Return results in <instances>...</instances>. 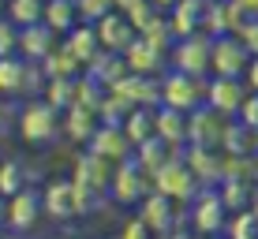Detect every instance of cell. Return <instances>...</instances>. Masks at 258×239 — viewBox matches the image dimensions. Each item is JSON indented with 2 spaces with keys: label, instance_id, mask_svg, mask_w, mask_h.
Masks as SVG:
<instances>
[{
  "label": "cell",
  "instance_id": "obj_1",
  "mask_svg": "<svg viewBox=\"0 0 258 239\" xmlns=\"http://www.w3.org/2000/svg\"><path fill=\"white\" fill-rule=\"evenodd\" d=\"M60 131H64V112L52 109L45 97H34V101L23 105V112H19V135H23V142L49 146Z\"/></svg>",
  "mask_w": 258,
  "mask_h": 239
},
{
  "label": "cell",
  "instance_id": "obj_2",
  "mask_svg": "<svg viewBox=\"0 0 258 239\" xmlns=\"http://www.w3.org/2000/svg\"><path fill=\"white\" fill-rule=\"evenodd\" d=\"M206 83L210 78H195V75H183L176 67H168L161 75V105L168 109H180V112H195L206 105Z\"/></svg>",
  "mask_w": 258,
  "mask_h": 239
},
{
  "label": "cell",
  "instance_id": "obj_3",
  "mask_svg": "<svg viewBox=\"0 0 258 239\" xmlns=\"http://www.w3.org/2000/svg\"><path fill=\"white\" fill-rule=\"evenodd\" d=\"M228 217L232 213L225 209V198H221L217 187H202L199 198H195L191 209H187V224H191V232H199V235H225Z\"/></svg>",
  "mask_w": 258,
  "mask_h": 239
},
{
  "label": "cell",
  "instance_id": "obj_4",
  "mask_svg": "<svg viewBox=\"0 0 258 239\" xmlns=\"http://www.w3.org/2000/svg\"><path fill=\"white\" fill-rule=\"evenodd\" d=\"M210 52H213V38L206 30L191 34V38H180L168 52V67L183 75H195V78H206L210 75Z\"/></svg>",
  "mask_w": 258,
  "mask_h": 239
},
{
  "label": "cell",
  "instance_id": "obj_5",
  "mask_svg": "<svg viewBox=\"0 0 258 239\" xmlns=\"http://www.w3.org/2000/svg\"><path fill=\"white\" fill-rule=\"evenodd\" d=\"M154 191L165 194V198H172V202H180V206H191V202L199 198L202 183L195 180V172L187 168V161H183V153H180L154 176Z\"/></svg>",
  "mask_w": 258,
  "mask_h": 239
},
{
  "label": "cell",
  "instance_id": "obj_6",
  "mask_svg": "<svg viewBox=\"0 0 258 239\" xmlns=\"http://www.w3.org/2000/svg\"><path fill=\"white\" fill-rule=\"evenodd\" d=\"M251 49L236 38V34H221L213 38V52H210V75L221 78H243L247 67H251Z\"/></svg>",
  "mask_w": 258,
  "mask_h": 239
},
{
  "label": "cell",
  "instance_id": "obj_7",
  "mask_svg": "<svg viewBox=\"0 0 258 239\" xmlns=\"http://www.w3.org/2000/svg\"><path fill=\"white\" fill-rule=\"evenodd\" d=\"M150 191H154V176H146L135 161L116 165L112 183H109V198L112 202H120V206H139Z\"/></svg>",
  "mask_w": 258,
  "mask_h": 239
},
{
  "label": "cell",
  "instance_id": "obj_8",
  "mask_svg": "<svg viewBox=\"0 0 258 239\" xmlns=\"http://www.w3.org/2000/svg\"><path fill=\"white\" fill-rule=\"evenodd\" d=\"M139 217L146 220V228L154 235H165V232H176V228L187 224V213H180V202L165 198V194L150 191L146 198L139 202Z\"/></svg>",
  "mask_w": 258,
  "mask_h": 239
},
{
  "label": "cell",
  "instance_id": "obj_9",
  "mask_svg": "<svg viewBox=\"0 0 258 239\" xmlns=\"http://www.w3.org/2000/svg\"><path fill=\"white\" fill-rule=\"evenodd\" d=\"M41 217H45V209H41V191L38 187H23L19 194L8 198L4 228H8V232H30Z\"/></svg>",
  "mask_w": 258,
  "mask_h": 239
},
{
  "label": "cell",
  "instance_id": "obj_10",
  "mask_svg": "<svg viewBox=\"0 0 258 239\" xmlns=\"http://www.w3.org/2000/svg\"><path fill=\"white\" fill-rule=\"evenodd\" d=\"M112 172H116V165L105 161V157H97V153H90V149H83V153L75 157V165H71V180H75L79 187L97 191V194H109Z\"/></svg>",
  "mask_w": 258,
  "mask_h": 239
},
{
  "label": "cell",
  "instance_id": "obj_11",
  "mask_svg": "<svg viewBox=\"0 0 258 239\" xmlns=\"http://www.w3.org/2000/svg\"><path fill=\"white\" fill-rule=\"evenodd\" d=\"M41 209L52 220H71L79 217V202H75V180L71 176H56V180L45 183L41 191Z\"/></svg>",
  "mask_w": 258,
  "mask_h": 239
},
{
  "label": "cell",
  "instance_id": "obj_12",
  "mask_svg": "<svg viewBox=\"0 0 258 239\" xmlns=\"http://www.w3.org/2000/svg\"><path fill=\"white\" fill-rule=\"evenodd\" d=\"M183 161L195 172V180L202 187H221L225 180V153L213 146H183Z\"/></svg>",
  "mask_w": 258,
  "mask_h": 239
},
{
  "label": "cell",
  "instance_id": "obj_13",
  "mask_svg": "<svg viewBox=\"0 0 258 239\" xmlns=\"http://www.w3.org/2000/svg\"><path fill=\"white\" fill-rule=\"evenodd\" d=\"M247 83L243 78H221V75H210L206 83V105L210 109H217L221 116H236L239 105L247 101Z\"/></svg>",
  "mask_w": 258,
  "mask_h": 239
},
{
  "label": "cell",
  "instance_id": "obj_14",
  "mask_svg": "<svg viewBox=\"0 0 258 239\" xmlns=\"http://www.w3.org/2000/svg\"><path fill=\"white\" fill-rule=\"evenodd\" d=\"M228 120H236V116H221V112L210 109V105L195 109L191 112V142L187 146H213V149H221L225 131H228Z\"/></svg>",
  "mask_w": 258,
  "mask_h": 239
},
{
  "label": "cell",
  "instance_id": "obj_15",
  "mask_svg": "<svg viewBox=\"0 0 258 239\" xmlns=\"http://www.w3.org/2000/svg\"><path fill=\"white\" fill-rule=\"evenodd\" d=\"M94 30H97V38H101L105 52H120V56H123L131 45H135V38H139L135 23H131L123 12H109L105 19L94 23Z\"/></svg>",
  "mask_w": 258,
  "mask_h": 239
},
{
  "label": "cell",
  "instance_id": "obj_16",
  "mask_svg": "<svg viewBox=\"0 0 258 239\" xmlns=\"http://www.w3.org/2000/svg\"><path fill=\"white\" fill-rule=\"evenodd\" d=\"M86 149L97 153V157H105V161H112V165H123V161H131V149H135V146H131V138H127V131H123V127L101 123Z\"/></svg>",
  "mask_w": 258,
  "mask_h": 239
},
{
  "label": "cell",
  "instance_id": "obj_17",
  "mask_svg": "<svg viewBox=\"0 0 258 239\" xmlns=\"http://www.w3.org/2000/svg\"><path fill=\"white\" fill-rule=\"evenodd\" d=\"M247 23V15L239 12L236 0H210L206 15H202V30L210 38H221V34H239V26Z\"/></svg>",
  "mask_w": 258,
  "mask_h": 239
},
{
  "label": "cell",
  "instance_id": "obj_18",
  "mask_svg": "<svg viewBox=\"0 0 258 239\" xmlns=\"http://www.w3.org/2000/svg\"><path fill=\"white\" fill-rule=\"evenodd\" d=\"M123 60H127V71H131V75H150V78H157V75H165L168 52L157 49L154 41H146V38H135V45L123 52Z\"/></svg>",
  "mask_w": 258,
  "mask_h": 239
},
{
  "label": "cell",
  "instance_id": "obj_19",
  "mask_svg": "<svg viewBox=\"0 0 258 239\" xmlns=\"http://www.w3.org/2000/svg\"><path fill=\"white\" fill-rule=\"evenodd\" d=\"M60 45H64V49L71 52V56H75L79 64H83V71H86V67H90L94 60L105 52L101 38H97V30H94V23H79L71 34H64V41H60Z\"/></svg>",
  "mask_w": 258,
  "mask_h": 239
},
{
  "label": "cell",
  "instance_id": "obj_20",
  "mask_svg": "<svg viewBox=\"0 0 258 239\" xmlns=\"http://www.w3.org/2000/svg\"><path fill=\"white\" fill-rule=\"evenodd\" d=\"M56 38H60V34L49 30L45 23L23 26V30H19V56H23V60H34V64H41V60H45L49 52L60 45Z\"/></svg>",
  "mask_w": 258,
  "mask_h": 239
},
{
  "label": "cell",
  "instance_id": "obj_21",
  "mask_svg": "<svg viewBox=\"0 0 258 239\" xmlns=\"http://www.w3.org/2000/svg\"><path fill=\"white\" fill-rule=\"evenodd\" d=\"M157 138H165L168 146L183 149L191 142V112L168 109V105H157Z\"/></svg>",
  "mask_w": 258,
  "mask_h": 239
},
{
  "label": "cell",
  "instance_id": "obj_22",
  "mask_svg": "<svg viewBox=\"0 0 258 239\" xmlns=\"http://www.w3.org/2000/svg\"><path fill=\"white\" fill-rule=\"evenodd\" d=\"M97 127H101V116H97L94 109H86V105H71L64 112V135L71 142H79V146H90Z\"/></svg>",
  "mask_w": 258,
  "mask_h": 239
},
{
  "label": "cell",
  "instance_id": "obj_23",
  "mask_svg": "<svg viewBox=\"0 0 258 239\" xmlns=\"http://www.w3.org/2000/svg\"><path fill=\"white\" fill-rule=\"evenodd\" d=\"M202 15H206V4H195V0H180V4L168 12V30L172 38H191V34L202 30Z\"/></svg>",
  "mask_w": 258,
  "mask_h": 239
},
{
  "label": "cell",
  "instance_id": "obj_24",
  "mask_svg": "<svg viewBox=\"0 0 258 239\" xmlns=\"http://www.w3.org/2000/svg\"><path fill=\"white\" fill-rule=\"evenodd\" d=\"M26 83H30V60H0V97H26Z\"/></svg>",
  "mask_w": 258,
  "mask_h": 239
},
{
  "label": "cell",
  "instance_id": "obj_25",
  "mask_svg": "<svg viewBox=\"0 0 258 239\" xmlns=\"http://www.w3.org/2000/svg\"><path fill=\"white\" fill-rule=\"evenodd\" d=\"M180 153H183V149L168 146L165 138H150V142H142V146L135 149V165H139L146 176H157L168 161H172V157H180Z\"/></svg>",
  "mask_w": 258,
  "mask_h": 239
},
{
  "label": "cell",
  "instance_id": "obj_26",
  "mask_svg": "<svg viewBox=\"0 0 258 239\" xmlns=\"http://www.w3.org/2000/svg\"><path fill=\"white\" fill-rule=\"evenodd\" d=\"M123 131H127L131 146H142L150 142V138H157V109H146V105H139V109H131V116L123 120Z\"/></svg>",
  "mask_w": 258,
  "mask_h": 239
},
{
  "label": "cell",
  "instance_id": "obj_27",
  "mask_svg": "<svg viewBox=\"0 0 258 239\" xmlns=\"http://www.w3.org/2000/svg\"><path fill=\"white\" fill-rule=\"evenodd\" d=\"M217 191H221V198H225V209H228V213L251 209L254 198H258V187H254L251 180H225Z\"/></svg>",
  "mask_w": 258,
  "mask_h": 239
},
{
  "label": "cell",
  "instance_id": "obj_28",
  "mask_svg": "<svg viewBox=\"0 0 258 239\" xmlns=\"http://www.w3.org/2000/svg\"><path fill=\"white\" fill-rule=\"evenodd\" d=\"M86 75H94L101 86H109V90H112V86H116L120 78L127 75V60H123L120 52H101V56H97L94 64L86 67Z\"/></svg>",
  "mask_w": 258,
  "mask_h": 239
},
{
  "label": "cell",
  "instance_id": "obj_29",
  "mask_svg": "<svg viewBox=\"0 0 258 239\" xmlns=\"http://www.w3.org/2000/svg\"><path fill=\"white\" fill-rule=\"evenodd\" d=\"M45 26L56 34H71L79 26V8L75 0H45Z\"/></svg>",
  "mask_w": 258,
  "mask_h": 239
},
{
  "label": "cell",
  "instance_id": "obj_30",
  "mask_svg": "<svg viewBox=\"0 0 258 239\" xmlns=\"http://www.w3.org/2000/svg\"><path fill=\"white\" fill-rule=\"evenodd\" d=\"M221 153H232V157H251L254 153V131L239 120H228L225 131V142H221Z\"/></svg>",
  "mask_w": 258,
  "mask_h": 239
},
{
  "label": "cell",
  "instance_id": "obj_31",
  "mask_svg": "<svg viewBox=\"0 0 258 239\" xmlns=\"http://www.w3.org/2000/svg\"><path fill=\"white\" fill-rule=\"evenodd\" d=\"M45 101L52 105V109L68 112L71 105H79V78H49L45 83Z\"/></svg>",
  "mask_w": 258,
  "mask_h": 239
},
{
  "label": "cell",
  "instance_id": "obj_32",
  "mask_svg": "<svg viewBox=\"0 0 258 239\" xmlns=\"http://www.w3.org/2000/svg\"><path fill=\"white\" fill-rule=\"evenodd\" d=\"M41 67H45V75H49V78H79V75H83V64H79V60L71 56L64 45L52 49L49 56L41 60Z\"/></svg>",
  "mask_w": 258,
  "mask_h": 239
},
{
  "label": "cell",
  "instance_id": "obj_33",
  "mask_svg": "<svg viewBox=\"0 0 258 239\" xmlns=\"http://www.w3.org/2000/svg\"><path fill=\"white\" fill-rule=\"evenodd\" d=\"M23 187H30L26 165L15 161V157H4V161H0V194H4V198H12V194H19Z\"/></svg>",
  "mask_w": 258,
  "mask_h": 239
},
{
  "label": "cell",
  "instance_id": "obj_34",
  "mask_svg": "<svg viewBox=\"0 0 258 239\" xmlns=\"http://www.w3.org/2000/svg\"><path fill=\"white\" fill-rule=\"evenodd\" d=\"M8 19L19 30L34 23H45V0H8Z\"/></svg>",
  "mask_w": 258,
  "mask_h": 239
},
{
  "label": "cell",
  "instance_id": "obj_35",
  "mask_svg": "<svg viewBox=\"0 0 258 239\" xmlns=\"http://www.w3.org/2000/svg\"><path fill=\"white\" fill-rule=\"evenodd\" d=\"M225 239H258V220H254L251 209H239V213L228 217Z\"/></svg>",
  "mask_w": 258,
  "mask_h": 239
},
{
  "label": "cell",
  "instance_id": "obj_36",
  "mask_svg": "<svg viewBox=\"0 0 258 239\" xmlns=\"http://www.w3.org/2000/svg\"><path fill=\"white\" fill-rule=\"evenodd\" d=\"M75 8H79V23H97L109 12H116L112 0H75Z\"/></svg>",
  "mask_w": 258,
  "mask_h": 239
},
{
  "label": "cell",
  "instance_id": "obj_37",
  "mask_svg": "<svg viewBox=\"0 0 258 239\" xmlns=\"http://www.w3.org/2000/svg\"><path fill=\"white\" fill-rule=\"evenodd\" d=\"M8 56H19V26H15L12 19H0V60Z\"/></svg>",
  "mask_w": 258,
  "mask_h": 239
},
{
  "label": "cell",
  "instance_id": "obj_38",
  "mask_svg": "<svg viewBox=\"0 0 258 239\" xmlns=\"http://www.w3.org/2000/svg\"><path fill=\"white\" fill-rule=\"evenodd\" d=\"M236 120H239V123H247L251 131H258V94H247V101L239 105Z\"/></svg>",
  "mask_w": 258,
  "mask_h": 239
},
{
  "label": "cell",
  "instance_id": "obj_39",
  "mask_svg": "<svg viewBox=\"0 0 258 239\" xmlns=\"http://www.w3.org/2000/svg\"><path fill=\"white\" fill-rule=\"evenodd\" d=\"M116 239H154V232L146 228V220H142V217H131L127 224L120 228V235H116Z\"/></svg>",
  "mask_w": 258,
  "mask_h": 239
},
{
  "label": "cell",
  "instance_id": "obj_40",
  "mask_svg": "<svg viewBox=\"0 0 258 239\" xmlns=\"http://www.w3.org/2000/svg\"><path fill=\"white\" fill-rule=\"evenodd\" d=\"M239 41H243L247 49H251V56H258V19H247L243 26H239V34H236Z\"/></svg>",
  "mask_w": 258,
  "mask_h": 239
},
{
  "label": "cell",
  "instance_id": "obj_41",
  "mask_svg": "<svg viewBox=\"0 0 258 239\" xmlns=\"http://www.w3.org/2000/svg\"><path fill=\"white\" fill-rule=\"evenodd\" d=\"M243 83H247V90L258 94V56L251 60V67H247V75H243Z\"/></svg>",
  "mask_w": 258,
  "mask_h": 239
},
{
  "label": "cell",
  "instance_id": "obj_42",
  "mask_svg": "<svg viewBox=\"0 0 258 239\" xmlns=\"http://www.w3.org/2000/svg\"><path fill=\"white\" fill-rule=\"evenodd\" d=\"M239 4V12L247 15V19H258V0H236Z\"/></svg>",
  "mask_w": 258,
  "mask_h": 239
},
{
  "label": "cell",
  "instance_id": "obj_43",
  "mask_svg": "<svg viewBox=\"0 0 258 239\" xmlns=\"http://www.w3.org/2000/svg\"><path fill=\"white\" fill-rule=\"evenodd\" d=\"M112 4H116V12H123V15H131V12H135V8L142 4V0H112Z\"/></svg>",
  "mask_w": 258,
  "mask_h": 239
},
{
  "label": "cell",
  "instance_id": "obj_44",
  "mask_svg": "<svg viewBox=\"0 0 258 239\" xmlns=\"http://www.w3.org/2000/svg\"><path fill=\"white\" fill-rule=\"evenodd\" d=\"M150 4H154L157 12H165V15H168V12H172L176 4H180V0H150Z\"/></svg>",
  "mask_w": 258,
  "mask_h": 239
},
{
  "label": "cell",
  "instance_id": "obj_45",
  "mask_svg": "<svg viewBox=\"0 0 258 239\" xmlns=\"http://www.w3.org/2000/svg\"><path fill=\"white\" fill-rule=\"evenodd\" d=\"M154 239H191V232H183V228H176V232H165V235H154Z\"/></svg>",
  "mask_w": 258,
  "mask_h": 239
},
{
  "label": "cell",
  "instance_id": "obj_46",
  "mask_svg": "<svg viewBox=\"0 0 258 239\" xmlns=\"http://www.w3.org/2000/svg\"><path fill=\"white\" fill-rule=\"evenodd\" d=\"M8 123H12V120H8V105L0 101V135H4V131H8Z\"/></svg>",
  "mask_w": 258,
  "mask_h": 239
},
{
  "label": "cell",
  "instance_id": "obj_47",
  "mask_svg": "<svg viewBox=\"0 0 258 239\" xmlns=\"http://www.w3.org/2000/svg\"><path fill=\"white\" fill-rule=\"evenodd\" d=\"M251 183L258 187V153H251Z\"/></svg>",
  "mask_w": 258,
  "mask_h": 239
},
{
  "label": "cell",
  "instance_id": "obj_48",
  "mask_svg": "<svg viewBox=\"0 0 258 239\" xmlns=\"http://www.w3.org/2000/svg\"><path fill=\"white\" fill-rule=\"evenodd\" d=\"M4 209H8V198L0 194V228H4Z\"/></svg>",
  "mask_w": 258,
  "mask_h": 239
},
{
  "label": "cell",
  "instance_id": "obj_49",
  "mask_svg": "<svg viewBox=\"0 0 258 239\" xmlns=\"http://www.w3.org/2000/svg\"><path fill=\"white\" fill-rule=\"evenodd\" d=\"M4 15H8V0H0V19H4Z\"/></svg>",
  "mask_w": 258,
  "mask_h": 239
},
{
  "label": "cell",
  "instance_id": "obj_50",
  "mask_svg": "<svg viewBox=\"0 0 258 239\" xmlns=\"http://www.w3.org/2000/svg\"><path fill=\"white\" fill-rule=\"evenodd\" d=\"M191 239H217V235H199V232H191Z\"/></svg>",
  "mask_w": 258,
  "mask_h": 239
},
{
  "label": "cell",
  "instance_id": "obj_51",
  "mask_svg": "<svg viewBox=\"0 0 258 239\" xmlns=\"http://www.w3.org/2000/svg\"><path fill=\"white\" fill-rule=\"evenodd\" d=\"M251 213H254V220H258V198H254V206H251Z\"/></svg>",
  "mask_w": 258,
  "mask_h": 239
},
{
  "label": "cell",
  "instance_id": "obj_52",
  "mask_svg": "<svg viewBox=\"0 0 258 239\" xmlns=\"http://www.w3.org/2000/svg\"><path fill=\"white\" fill-rule=\"evenodd\" d=\"M254 153H258V131H254Z\"/></svg>",
  "mask_w": 258,
  "mask_h": 239
},
{
  "label": "cell",
  "instance_id": "obj_53",
  "mask_svg": "<svg viewBox=\"0 0 258 239\" xmlns=\"http://www.w3.org/2000/svg\"><path fill=\"white\" fill-rule=\"evenodd\" d=\"M195 4H210V0H195Z\"/></svg>",
  "mask_w": 258,
  "mask_h": 239
},
{
  "label": "cell",
  "instance_id": "obj_54",
  "mask_svg": "<svg viewBox=\"0 0 258 239\" xmlns=\"http://www.w3.org/2000/svg\"><path fill=\"white\" fill-rule=\"evenodd\" d=\"M0 239H4V235H0Z\"/></svg>",
  "mask_w": 258,
  "mask_h": 239
}]
</instances>
